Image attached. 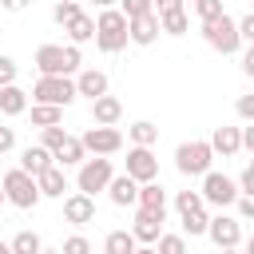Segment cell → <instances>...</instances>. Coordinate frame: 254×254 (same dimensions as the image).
Here are the masks:
<instances>
[{"label":"cell","instance_id":"cell-1","mask_svg":"<svg viewBox=\"0 0 254 254\" xmlns=\"http://www.w3.org/2000/svg\"><path fill=\"white\" fill-rule=\"evenodd\" d=\"M79 64H83V56L75 44H40L36 48L40 75H71V71H79Z\"/></svg>","mask_w":254,"mask_h":254},{"label":"cell","instance_id":"cell-2","mask_svg":"<svg viewBox=\"0 0 254 254\" xmlns=\"http://www.w3.org/2000/svg\"><path fill=\"white\" fill-rule=\"evenodd\" d=\"M95 48L99 52H107V56H115V52H123L127 48V16L119 12V8H103L99 16H95Z\"/></svg>","mask_w":254,"mask_h":254},{"label":"cell","instance_id":"cell-3","mask_svg":"<svg viewBox=\"0 0 254 254\" xmlns=\"http://www.w3.org/2000/svg\"><path fill=\"white\" fill-rule=\"evenodd\" d=\"M210 163H214V151H210L206 139H190V143H179V147H175V167H179V175L202 179V175L210 171Z\"/></svg>","mask_w":254,"mask_h":254},{"label":"cell","instance_id":"cell-4","mask_svg":"<svg viewBox=\"0 0 254 254\" xmlns=\"http://www.w3.org/2000/svg\"><path fill=\"white\" fill-rule=\"evenodd\" d=\"M0 187H4V202L20 206V210H32V206L40 202V187H36V179H32L28 171H20V167H12V171L0 179Z\"/></svg>","mask_w":254,"mask_h":254},{"label":"cell","instance_id":"cell-5","mask_svg":"<svg viewBox=\"0 0 254 254\" xmlns=\"http://www.w3.org/2000/svg\"><path fill=\"white\" fill-rule=\"evenodd\" d=\"M111 175H115V167H111V159L107 155H95V159H83L79 163V175H75V187H79V194H99V190H107V183H111Z\"/></svg>","mask_w":254,"mask_h":254},{"label":"cell","instance_id":"cell-6","mask_svg":"<svg viewBox=\"0 0 254 254\" xmlns=\"http://www.w3.org/2000/svg\"><path fill=\"white\" fill-rule=\"evenodd\" d=\"M32 99L52 103V107H67L75 99V83H71V75H40L32 83Z\"/></svg>","mask_w":254,"mask_h":254},{"label":"cell","instance_id":"cell-7","mask_svg":"<svg viewBox=\"0 0 254 254\" xmlns=\"http://www.w3.org/2000/svg\"><path fill=\"white\" fill-rule=\"evenodd\" d=\"M202 40L214 48V52H222V56H234L238 48H242V40H238V28H234V20L222 12L218 20H206L202 24Z\"/></svg>","mask_w":254,"mask_h":254},{"label":"cell","instance_id":"cell-8","mask_svg":"<svg viewBox=\"0 0 254 254\" xmlns=\"http://www.w3.org/2000/svg\"><path fill=\"white\" fill-rule=\"evenodd\" d=\"M198 198H202V202H210V206H218V210H226V206L238 198V187H234V179H230V175L206 171V175H202V190H198Z\"/></svg>","mask_w":254,"mask_h":254},{"label":"cell","instance_id":"cell-9","mask_svg":"<svg viewBox=\"0 0 254 254\" xmlns=\"http://www.w3.org/2000/svg\"><path fill=\"white\" fill-rule=\"evenodd\" d=\"M206 238H210L218 250L242 246V218H234V214H214V218H206Z\"/></svg>","mask_w":254,"mask_h":254},{"label":"cell","instance_id":"cell-10","mask_svg":"<svg viewBox=\"0 0 254 254\" xmlns=\"http://www.w3.org/2000/svg\"><path fill=\"white\" fill-rule=\"evenodd\" d=\"M79 143H83L87 155H115V151H123V131L95 123V127H87V131L79 135Z\"/></svg>","mask_w":254,"mask_h":254},{"label":"cell","instance_id":"cell-11","mask_svg":"<svg viewBox=\"0 0 254 254\" xmlns=\"http://www.w3.org/2000/svg\"><path fill=\"white\" fill-rule=\"evenodd\" d=\"M127 175L135 183H151L159 179V159L151 147H127Z\"/></svg>","mask_w":254,"mask_h":254},{"label":"cell","instance_id":"cell-12","mask_svg":"<svg viewBox=\"0 0 254 254\" xmlns=\"http://www.w3.org/2000/svg\"><path fill=\"white\" fill-rule=\"evenodd\" d=\"M159 40V16L147 12V16H131L127 20V44H139V48H151Z\"/></svg>","mask_w":254,"mask_h":254},{"label":"cell","instance_id":"cell-13","mask_svg":"<svg viewBox=\"0 0 254 254\" xmlns=\"http://www.w3.org/2000/svg\"><path fill=\"white\" fill-rule=\"evenodd\" d=\"M64 218L71 222V226H87V222H95V198L91 194H67L64 198Z\"/></svg>","mask_w":254,"mask_h":254},{"label":"cell","instance_id":"cell-14","mask_svg":"<svg viewBox=\"0 0 254 254\" xmlns=\"http://www.w3.org/2000/svg\"><path fill=\"white\" fill-rule=\"evenodd\" d=\"M163 222H167V218H159V214H151V210H135L131 238H135L139 246H155V238L163 234Z\"/></svg>","mask_w":254,"mask_h":254},{"label":"cell","instance_id":"cell-15","mask_svg":"<svg viewBox=\"0 0 254 254\" xmlns=\"http://www.w3.org/2000/svg\"><path fill=\"white\" fill-rule=\"evenodd\" d=\"M135 206L139 210H151L159 218H167V190L151 179V183H139V194H135Z\"/></svg>","mask_w":254,"mask_h":254},{"label":"cell","instance_id":"cell-16","mask_svg":"<svg viewBox=\"0 0 254 254\" xmlns=\"http://www.w3.org/2000/svg\"><path fill=\"white\" fill-rule=\"evenodd\" d=\"M36 187H40V198H64V190H67V175H64V167L52 163L48 171H40V175H36Z\"/></svg>","mask_w":254,"mask_h":254},{"label":"cell","instance_id":"cell-17","mask_svg":"<svg viewBox=\"0 0 254 254\" xmlns=\"http://www.w3.org/2000/svg\"><path fill=\"white\" fill-rule=\"evenodd\" d=\"M75 95H87V99H99V95H107V75L99 71V67H83L75 79Z\"/></svg>","mask_w":254,"mask_h":254},{"label":"cell","instance_id":"cell-18","mask_svg":"<svg viewBox=\"0 0 254 254\" xmlns=\"http://www.w3.org/2000/svg\"><path fill=\"white\" fill-rule=\"evenodd\" d=\"M91 119H95L99 127H115V123L123 119V103H119L115 95H99V99H91Z\"/></svg>","mask_w":254,"mask_h":254},{"label":"cell","instance_id":"cell-19","mask_svg":"<svg viewBox=\"0 0 254 254\" xmlns=\"http://www.w3.org/2000/svg\"><path fill=\"white\" fill-rule=\"evenodd\" d=\"M107 194H111V202L115 206H135V194H139V183L123 171V175H111V183H107Z\"/></svg>","mask_w":254,"mask_h":254},{"label":"cell","instance_id":"cell-20","mask_svg":"<svg viewBox=\"0 0 254 254\" xmlns=\"http://www.w3.org/2000/svg\"><path fill=\"white\" fill-rule=\"evenodd\" d=\"M206 143H210V151L222 155V159H234V155L242 151V143H238V127H214V135H210Z\"/></svg>","mask_w":254,"mask_h":254},{"label":"cell","instance_id":"cell-21","mask_svg":"<svg viewBox=\"0 0 254 254\" xmlns=\"http://www.w3.org/2000/svg\"><path fill=\"white\" fill-rule=\"evenodd\" d=\"M24 111H28V91L16 87V83H4V87H0V115L16 119V115H24Z\"/></svg>","mask_w":254,"mask_h":254},{"label":"cell","instance_id":"cell-22","mask_svg":"<svg viewBox=\"0 0 254 254\" xmlns=\"http://www.w3.org/2000/svg\"><path fill=\"white\" fill-rule=\"evenodd\" d=\"M52 159H56L60 167H79V163L87 159V151H83V143H79L75 135H64V143L52 151Z\"/></svg>","mask_w":254,"mask_h":254},{"label":"cell","instance_id":"cell-23","mask_svg":"<svg viewBox=\"0 0 254 254\" xmlns=\"http://www.w3.org/2000/svg\"><path fill=\"white\" fill-rule=\"evenodd\" d=\"M52 163H56V159H52V151H48V147H40V143H36V147H24V155H20V171H28L32 179H36L40 171H48Z\"/></svg>","mask_w":254,"mask_h":254},{"label":"cell","instance_id":"cell-24","mask_svg":"<svg viewBox=\"0 0 254 254\" xmlns=\"http://www.w3.org/2000/svg\"><path fill=\"white\" fill-rule=\"evenodd\" d=\"M64 32H67V40L79 48V44H87V40L95 36V20H91L87 12H79L75 20H67V24H64Z\"/></svg>","mask_w":254,"mask_h":254},{"label":"cell","instance_id":"cell-25","mask_svg":"<svg viewBox=\"0 0 254 254\" xmlns=\"http://www.w3.org/2000/svg\"><path fill=\"white\" fill-rule=\"evenodd\" d=\"M139 242L131 238V230H111L107 238H103V254H131Z\"/></svg>","mask_w":254,"mask_h":254},{"label":"cell","instance_id":"cell-26","mask_svg":"<svg viewBox=\"0 0 254 254\" xmlns=\"http://www.w3.org/2000/svg\"><path fill=\"white\" fill-rule=\"evenodd\" d=\"M131 143H135V147H155V143H159V127H155L151 119L131 123Z\"/></svg>","mask_w":254,"mask_h":254},{"label":"cell","instance_id":"cell-27","mask_svg":"<svg viewBox=\"0 0 254 254\" xmlns=\"http://www.w3.org/2000/svg\"><path fill=\"white\" fill-rule=\"evenodd\" d=\"M64 119V107H52V103H32V127H52Z\"/></svg>","mask_w":254,"mask_h":254},{"label":"cell","instance_id":"cell-28","mask_svg":"<svg viewBox=\"0 0 254 254\" xmlns=\"http://www.w3.org/2000/svg\"><path fill=\"white\" fill-rule=\"evenodd\" d=\"M40 246H44V242H40V234H36V230H20V234L8 242V250H12V254H40Z\"/></svg>","mask_w":254,"mask_h":254},{"label":"cell","instance_id":"cell-29","mask_svg":"<svg viewBox=\"0 0 254 254\" xmlns=\"http://www.w3.org/2000/svg\"><path fill=\"white\" fill-rule=\"evenodd\" d=\"M187 28H190L187 8H183V12H167V16H159V32H167V36H183Z\"/></svg>","mask_w":254,"mask_h":254},{"label":"cell","instance_id":"cell-30","mask_svg":"<svg viewBox=\"0 0 254 254\" xmlns=\"http://www.w3.org/2000/svg\"><path fill=\"white\" fill-rule=\"evenodd\" d=\"M155 254H190L183 234H159L155 238Z\"/></svg>","mask_w":254,"mask_h":254},{"label":"cell","instance_id":"cell-31","mask_svg":"<svg viewBox=\"0 0 254 254\" xmlns=\"http://www.w3.org/2000/svg\"><path fill=\"white\" fill-rule=\"evenodd\" d=\"M179 222H183V234H206V206L190 210V214H179Z\"/></svg>","mask_w":254,"mask_h":254},{"label":"cell","instance_id":"cell-32","mask_svg":"<svg viewBox=\"0 0 254 254\" xmlns=\"http://www.w3.org/2000/svg\"><path fill=\"white\" fill-rule=\"evenodd\" d=\"M202 206H206V202L198 198V190H179V194H175V210H179V214H190V210H202Z\"/></svg>","mask_w":254,"mask_h":254},{"label":"cell","instance_id":"cell-33","mask_svg":"<svg viewBox=\"0 0 254 254\" xmlns=\"http://www.w3.org/2000/svg\"><path fill=\"white\" fill-rule=\"evenodd\" d=\"M79 12H83V8H79V0H60V4L52 8V20L64 28V24H67V20H75Z\"/></svg>","mask_w":254,"mask_h":254},{"label":"cell","instance_id":"cell-34","mask_svg":"<svg viewBox=\"0 0 254 254\" xmlns=\"http://www.w3.org/2000/svg\"><path fill=\"white\" fill-rule=\"evenodd\" d=\"M190 8H194V16H198L202 24H206V20H218V16L226 12V8H222V0H194Z\"/></svg>","mask_w":254,"mask_h":254},{"label":"cell","instance_id":"cell-35","mask_svg":"<svg viewBox=\"0 0 254 254\" xmlns=\"http://www.w3.org/2000/svg\"><path fill=\"white\" fill-rule=\"evenodd\" d=\"M64 135H67V131H64L60 123H52V127H40V147H48V151H56V147L64 143Z\"/></svg>","mask_w":254,"mask_h":254},{"label":"cell","instance_id":"cell-36","mask_svg":"<svg viewBox=\"0 0 254 254\" xmlns=\"http://www.w3.org/2000/svg\"><path fill=\"white\" fill-rule=\"evenodd\" d=\"M60 254H91V242H87L83 234H71V238H64Z\"/></svg>","mask_w":254,"mask_h":254},{"label":"cell","instance_id":"cell-37","mask_svg":"<svg viewBox=\"0 0 254 254\" xmlns=\"http://www.w3.org/2000/svg\"><path fill=\"white\" fill-rule=\"evenodd\" d=\"M119 12L131 20V16H147L151 12V0H119Z\"/></svg>","mask_w":254,"mask_h":254},{"label":"cell","instance_id":"cell-38","mask_svg":"<svg viewBox=\"0 0 254 254\" xmlns=\"http://www.w3.org/2000/svg\"><path fill=\"white\" fill-rule=\"evenodd\" d=\"M16 75H20V64L12 56H0V87L4 83H16Z\"/></svg>","mask_w":254,"mask_h":254},{"label":"cell","instance_id":"cell-39","mask_svg":"<svg viewBox=\"0 0 254 254\" xmlns=\"http://www.w3.org/2000/svg\"><path fill=\"white\" fill-rule=\"evenodd\" d=\"M234 187H238V194H254V167L250 163L242 167V175L234 179Z\"/></svg>","mask_w":254,"mask_h":254},{"label":"cell","instance_id":"cell-40","mask_svg":"<svg viewBox=\"0 0 254 254\" xmlns=\"http://www.w3.org/2000/svg\"><path fill=\"white\" fill-rule=\"evenodd\" d=\"M234 28H238V40H242V44L254 40V16H250V12H246L242 20H234Z\"/></svg>","mask_w":254,"mask_h":254},{"label":"cell","instance_id":"cell-41","mask_svg":"<svg viewBox=\"0 0 254 254\" xmlns=\"http://www.w3.org/2000/svg\"><path fill=\"white\" fill-rule=\"evenodd\" d=\"M234 111H238V119H242V123H250V119H254V95H238Z\"/></svg>","mask_w":254,"mask_h":254},{"label":"cell","instance_id":"cell-42","mask_svg":"<svg viewBox=\"0 0 254 254\" xmlns=\"http://www.w3.org/2000/svg\"><path fill=\"white\" fill-rule=\"evenodd\" d=\"M230 206H238V214H234V218H254V194H238Z\"/></svg>","mask_w":254,"mask_h":254},{"label":"cell","instance_id":"cell-43","mask_svg":"<svg viewBox=\"0 0 254 254\" xmlns=\"http://www.w3.org/2000/svg\"><path fill=\"white\" fill-rule=\"evenodd\" d=\"M151 12H155V16H167V12H183V0H151Z\"/></svg>","mask_w":254,"mask_h":254},{"label":"cell","instance_id":"cell-44","mask_svg":"<svg viewBox=\"0 0 254 254\" xmlns=\"http://www.w3.org/2000/svg\"><path fill=\"white\" fill-rule=\"evenodd\" d=\"M16 147V127H0V155H8Z\"/></svg>","mask_w":254,"mask_h":254},{"label":"cell","instance_id":"cell-45","mask_svg":"<svg viewBox=\"0 0 254 254\" xmlns=\"http://www.w3.org/2000/svg\"><path fill=\"white\" fill-rule=\"evenodd\" d=\"M28 4H32V0H0V8H4V12H24Z\"/></svg>","mask_w":254,"mask_h":254},{"label":"cell","instance_id":"cell-46","mask_svg":"<svg viewBox=\"0 0 254 254\" xmlns=\"http://www.w3.org/2000/svg\"><path fill=\"white\" fill-rule=\"evenodd\" d=\"M242 71H246V75H254V48L242 56Z\"/></svg>","mask_w":254,"mask_h":254},{"label":"cell","instance_id":"cell-47","mask_svg":"<svg viewBox=\"0 0 254 254\" xmlns=\"http://www.w3.org/2000/svg\"><path fill=\"white\" fill-rule=\"evenodd\" d=\"M87 4H95V8H115L119 0H87Z\"/></svg>","mask_w":254,"mask_h":254},{"label":"cell","instance_id":"cell-48","mask_svg":"<svg viewBox=\"0 0 254 254\" xmlns=\"http://www.w3.org/2000/svg\"><path fill=\"white\" fill-rule=\"evenodd\" d=\"M131 254H155V246H135Z\"/></svg>","mask_w":254,"mask_h":254},{"label":"cell","instance_id":"cell-49","mask_svg":"<svg viewBox=\"0 0 254 254\" xmlns=\"http://www.w3.org/2000/svg\"><path fill=\"white\" fill-rule=\"evenodd\" d=\"M0 254H12V250H8V242H4V238H0Z\"/></svg>","mask_w":254,"mask_h":254},{"label":"cell","instance_id":"cell-50","mask_svg":"<svg viewBox=\"0 0 254 254\" xmlns=\"http://www.w3.org/2000/svg\"><path fill=\"white\" fill-rule=\"evenodd\" d=\"M218 254H242V250H238V246H234V250H218Z\"/></svg>","mask_w":254,"mask_h":254},{"label":"cell","instance_id":"cell-51","mask_svg":"<svg viewBox=\"0 0 254 254\" xmlns=\"http://www.w3.org/2000/svg\"><path fill=\"white\" fill-rule=\"evenodd\" d=\"M40 254H60V250H44V246H40Z\"/></svg>","mask_w":254,"mask_h":254},{"label":"cell","instance_id":"cell-52","mask_svg":"<svg viewBox=\"0 0 254 254\" xmlns=\"http://www.w3.org/2000/svg\"><path fill=\"white\" fill-rule=\"evenodd\" d=\"M0 202H4V187H0Z\"/></svg>","mask_w":254,"mask_h":254},{"label":"cell","instance_id":"cell-53","mask_svg":"<svg viewBox=\"0 0 254 254\" xmlns=\"http://www.w3.org/2000/svg\"><path fill=\"white\" fill-rule=\"evenodd\" d=\"M242 4H250V0H242Z\"/></svg>","mask_w":254,"mask_h":254}]
</instances>
